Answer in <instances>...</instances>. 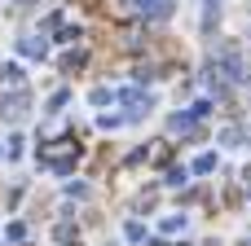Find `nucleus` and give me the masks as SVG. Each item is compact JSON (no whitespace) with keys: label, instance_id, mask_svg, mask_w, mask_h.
Here are the masks:
<instances>
[{"label":"nucleus","instance_id":"nucleus-17","mask_svg":"<svg viewBox=\"0 0 251 246\" xmlns=\"http://www.w3.org/2000/svg\"><path fill=\"white\" fill-rule=\"evenodd\" d=\"M57 242H75V224H57Z\"/></svg>","mask_w":251,"mask_h":246},{"label":"nucleus","instance_id":"nucleus-12","mask_svg":"<svg viewBox=\"0 0 251 246\" xmlns=\"http://www.w3.org/2000/svg\"><path fill=\"white\" fill-rule=\"evenodd\" d=\"M221 145H243V128H225L221 132Z\"/></svg>","mask_w":251,"mask_h":246},{"label":"nucleus","instance_id":"nucleus-18","mask_svg":"<svg viewBox=\"0 0 251 246\" xmlns=\"http://www.w3.org/2000/svg\"><path fill=\"white\" fill-rule=\"evenodd\" d=\"M207 13H221V0H207Z\"/></svg>","mask_w":251,"mask_h":246},{"label":"nucleus","instance_id":"nucleus-2","mask_svg":"<svg viewBox=\"0 0 251 246\" xmlns=\"http://www.w3.org/2000/svg\"><path fill=\"white\" fill-rule=\"evenodd\" d=\"M115 97L128 106V114H124V119H141V114H150V110H154V97H150V92H141V88H124V92H115Z\"/></svg>","mask_w":251,"mask_h":246},{"label":"nucleus","instance_id":"nucleus-20","mask_svg":"<svg viewBox=\"0 0 251 246\" xmlns=\"http://www.w3.org/2000/svg\"><path fill=\"white\" fill-rule=\"evenodd\" d=\"M243 180H247V189H251V167H247V172H243Z\"/></svg>","mask_w":251,"mask_h":246},{"label":"nucleus","instance_id":"nucleus-14","mask_svg":"<svg viewBox=\"0 0 251 246\" xmlns=\"http://www.w3.org/2000/svg\"><path fill=\"white\" fill-rule=\"evenodd\" d=\"M124 233H128L132 242H141V238H146V224H137V220H128V229H124Z\"/></svg>","mask_w":251,"mask_h":246},{"label":"nucleus","instance_id":"nucleus-13","mask_svg":"<svg viewBox=\"0 0 251 246\" xmlns=\"http://www.w3.org/2000/svg\"><path fill=\"white\" fill-rule=\"evenodd\" d=\"M176 229H185V216H168L163 220V233H176Z\"/></svg>","mask_w":251,"mask_h":246},{"label":"nucleus","instance_id":"nucleus-5","mask_svg":"<svg viewBox=\"0 0 251 246\" xmlns=\"http://www.w3.org/2000/svg\"><path fill=\"white\" fill-rule=\"evenodd\" d=\"M141 13H146V18H154V22H163V18H172V0H154V4H141Z\"/></svg>","mask_w":251,"mask_h":246},{"label":"nucleus","instance_id":"nucleus-21","mask_svg":"<svg viewBox=\"0 0 251 246\" xmlns=\"http://www.w3.org/2000/svg\"><path fill=\"white\" fill-rule=\"evenodd\" d=\"M0 79H4V66H0Z\"/></svg>","mask_w":251,"mask_h":246},{"label":"nucleus","instance_id":"nucleus-15","mask_svg":"<svg viewBox=\"0 0 251 246\" xmlns=\"http://www.w3.org/2000/svg\"><path fill=\"white\" fill-rule=\"evenodd\" d=\"M4 79H9V84H18V88H22V66H4Z\"/></svg>","mask_w":251,"mask_h":246},{"label":"nucleus","instance_id":"nucleus-22","mask_svg":"<svg viewBox=\"0 0 251 246\" xmlns=\"http://www.w3.org/2000/svg\"><path fill=\"white\" fill-rule=\"evenodd\" d=\"M26 4H31V0H26Z\"/></svg>","mask_w":251,"mask_h":246},{"label":"nucleus","instance_id":"nucleus-23","mask_svg":"<svg viewBox=\"0 0 251 246\" xmlns=\"http://www.w3.org/2000/svg\"><path fill=\"white\" fill-rule=\"evenodd\" d=\"M181 246H185V242H181Z\"/></svg>","mask_w":251,"mask_h":246},{"label":"nucleus","instance_id":"nucleus-3","mask_svg":"<svg viewBox=\"0 0 251 246\" xmlns=\"http://www.w3.org/2000/svg\"><path fill=\"white\" fill-rule=\"evenodd\" d=\"M26 106H31V92H26V88H13V92L0 97V114H4L9 123H18V119L26 114Z\"/></svg>","mask_w":251,"mask_h":246},{"label":"nucleus","instance_id":"nucleus-9","mask_svg":"<svg viewBox=\"0 0 251 246\" xmlns=\"http://www.w3.org/2000/svg\"><path fill=\"white\" fill-rule=\"evenodd\" d=\"M190 180V167H168V176H163V185H172V189H181Z\"/></svg>","mask_w":251,"mask_h":246},{"label":"nucleus","instance_id":"nucleus-10","mask_svg":"<svg viewBox=\"0 0 251 246\" xmlns=\"http://www.w3.org/2000/svg\"><path fill=\"white\" fill-rule=\"evenodd\" d=\"M194 172H199V176L216 172V154H199V158H194Z\"/></svg>","mask_w":251,"mask_h":246},{"label":"nucleus","instance_id":"nucleus-16","mask_svg":"<svg viewBox=\"0 0 251 246\" xmlns=\"http://www.w3.org/2000/svg\"><path fill=\"white\" fill-rule=\"evenodd\" d=\"M110 97H115V92H110V88H93V106H106V101H110Z\"/></svg>","mask_w":251,"mask_h":246},{"label":"nucleus","instance_id":"nucleus-8","mask_svg":"<svg viewBox=\"0 0 251 246\" xmlns=\"http://www.w3.org/2000/svg\"><path fill=\"white\" fill-rule=\"evenodd\" d=\"M150 163H159V167H168V163H172V145H168V141H159V145L150 150Z\"/></svg>","mask_w":251,"mask_h":246},{"label":"nucleus","instance_id":"nucleus-7","mask_svg":"<svg viewBox=\"0 0 251 246\" xmlns=\"http://www.w3.org/2000/svg\"><path fill=\"white\" fill-rule=\"evenodd\" d=\"M18 48H22V53H26V57H44V53H49V44H44V40H40V35H35V40H22V44H18Z\"/></svg>","mask_w":251,"mask_h":246},{"label":"nucleus","instance_id":"nucleus-6","mask_svg":"<svg viewBox=\"0 0 251 246\" xmlns=\"http://www.w3.org/2000/svg\"><path fill=\"white\" fill-rule=\"evenodd\" d=\"M168 132H194V110H181L168 119Z\"/></svg>","mask_w":251,"mask_h":246},{"label":"nucleus","instance_id":"nucleus-19","mask_svg":"<svg viewBox=\"0 0 251 246\" xmlns=\"http://www.w3.org/2000/svg\"><path fill=\"white\" fill-rule=\"evenodd\" d=\"M79 4H84V9H101V0H79Z\"/></svg>","mask_w":251,"mask_h":246},{"label":"nucleus","instance_id":"nucleus-11","mask_svg":"<svg viewBox=\"0 0 251 246\" xmlns=\"http://www.w3.org/2000/svg\"><path fill=\"white\" fill-rule=\"evenodd\" d=\"M57 40H62V44H75V40H84V31H79V26H62Z\"/></svg>","mask_w":251,"mask_h":246},{"label":"nucleus","instance_id":"nucleus-4","mask_svg":"<svg viewBox=\"0 0 251 246\" xmlns=\"http://www.w3.org/2000/svg\"><path fill=\"white\" fill-rule=\"evenodd\" d=\"M84 62H88V53H84V48H71V53L62 57V75H75V70H84Z\"/></svg>","mask_w":251,"mask_h":246},{"label":"nucleus","instance_id":"nucleus-1","mask_svg":"<svg viewBox=\"0 0 251 246\" xmlns=\"http://www.w3.org/2000/svg\"><path fill=\"white\" fill-rule=\"evenodd\" d=\"M53 145H57V150H44V145H40V163L53 167L57 176H71L75 163H79V145H75V136H62V141H53Z\"/></svg>","mask_w":251,"mask_h":246}]
</instances>
